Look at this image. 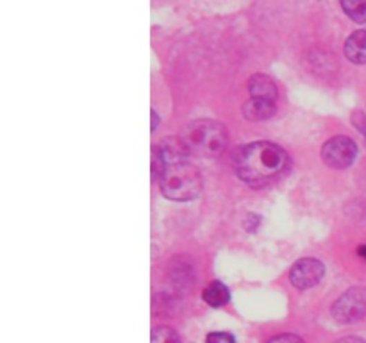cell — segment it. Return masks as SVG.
I'll list each match as a JSON object with an SVG mask.
<instances>
[{"instance_id": "obj_17", "label": "cell", "mask_w": 366, "mask_h": 343, "mask_svg": "<svg viewBox=\"0 0 366 343\" xmlns=\"http://www.w3.org/2000/svg\"><path fill=\"white\" fill-rule=\"evenodd\" d=\"M336 343H366L363 338H358V336H347V338L338 340Z\"/></svg>"}, {"instance_id": "obj_4", "label": "cell", "mask_w": 366, "mask_h": 343, "mask_svg": "<svg viewBox=\"0 0 366 343\" xmlns=\"http://www.w3.org/2000/svg\"><path fill=\"white\" fill-rule=\"evenodd\" d=\"M366 315V288L356 286L347 290L332 306V317L340 324H352Z\"/></svg>"}, {"instance_id": "obj_16", "label": "cell", "mask_w": 366, "mask_h": 343, "mask_svg": "<svg viewBox=\"0 0 366 343\" xmlns=\"http://www.w3.org/2000/svg\"><path fill=\"white\" fill-rule=\"evenodd\" d=\"M354 124L361 127V133L366 134V118L363 113H354Z\"/></svg>"}, {"instance_id": "obj_11", "label": "cell", "mask_w": 366, "mask_h": 343, "mask_svg": "<svg viewBox=\"0 0 366 343\" xmlns=\"http://www.w3.org/2000/svg\"><path fill=\"white\" fill-rule=\"evenodd\" d=\"M204 300L208 302L209 306H213V308H220V306L227 304L230 300V293L227 290V286L220 281H214V283L208 284V288L204 290Z\"/></svg>"}, {"instance_id": "obj_5", "label": "cell", "mask_w": 366, "mask_h": 343, "mask_svg": "<svg viewBox=\"0 0 366 343\" xmlns=\"http://www.w3.org/2000/svg\"><path fill=\"white\" fill-rule=\"evenodd\" d=\"M358 156V147L349 136L331 138L322 149L324 163L331 168H347L354 163Z\"/></svg>"}, {"instance_id": "obj_3", "label": "cell", "mask_w": 366, "mask_h": 343, "mask_svg": "<svg viewBox=\"0 0 366 343\" xmlns=\"http://www.w3.org/2000/svg\"><path fill=\"white\" fill-rule=\"evenodd\" d=\"M159 186H161L163 195L170 201H193L202 189L201 172L195 165L187 163V161L168 165L159 179Z\"/></svg>"}, {"instance_id": "obj_19", "label": "cell", "mask_w": 366, "mask_h": 343, "mask_svg": "<svg viewBox=\"0 0 366 343\" xmlns=\"http://www.w3.org/2000/svg\"><path fill=\"white\" fill-rule=\"evenodd\" d=\"M358 254L363 257V259H366V245H361V247H359Z\"/></svg>"}, {"instance_id": "obj_8", "label": "cell", "mask_w": 366, "mask_h": 343, "mask_svg": "<svg viewBox=\"0 0 366 343\" xmlns=\"http://www.w3.org/2000/svg\"><path fill=\"white\" fill-rule=\"evenodd\" d=\"M275 102L272 100H264V99H250L243 104V115L247 120L252 122H261V120H268L275 115Z\"/></svg>"}, {"instance_id": "obj_18", "label": "cell", "mask_w": 366, "mask_h": 343, "mask_svg": "<svg viewBox=\"0 0 366 343\" xmlns=\"http://www.w3.org/2000/svg\"><path fill=\"white\" fill-rule=\"evenodd\" d=\"M158 122H159L158 113H156V111H154V109H152V131H156V125H158Z\"/></svg>"}, {"instance_id": "obj_13", "label": "cell", "mask_w": 366, "mask_h": 343, "mask_svg": "<svg viewBox=\"0 0 366 343\" xmlns=\"http://www.w3.org/2000/svg\"><path fill=\"white\" fill-rule=\"evenodd\" d=\"M150 343H181V340L174 329L161 326V327H156V329L152 331Z\"/></svg>"}, {"instance_id": "obj_12", "label": "cell", "mask_w": 366, "mask_h": 343, "mask_svg": "<svg viewBox=\"0 0 366 343\" xmlns=\"http://www.w3.org/2000/svg\"><path fill=\"white\" fill-rule=\"evenodd\" d=\"M341 8H343V11L354 21H358V24H365L366 21V2H350V0H345V2H341Z\"/></svg>"}, {"instance_id": "obj_2", "label": "cell", "mask_w": 366, "mask_h": 343, "mask_svg": "<svg viewBox=\"0 0 366 343\" xmlns=\"http://www.w3.org/2000/svg\"><path fill=\"white\" fill-rule=\"evenodd\" d=\"M181 138L187 152L201 158H217L229 142L226 127L214 120H195L187 124Z\"/></svg>"}, {"instance_id": "obj_6", "label": "cell", "mask_w": 366, "mask_h": 343, "mask_svg": "<svg viewBox=\"0 0 366 343\" xmlns=\"http://www.w3.org/2000/svg\"><path fill=\"white\" fill-rule=\"evenodd\" d=\"M324 265L315 259V257H306L295 263L290 270V281L298 290H307L320 283V279L324 277Z\"/></svg>"}, {"instance_id": "obj_14", "label": "cell", "mask_w": 366, "mask_h": 343, "mask_svg": "<svg viewBox=\"0 0 366 343\" xmlns=\"http://www.w3.org/2000/svg\"><path fill=\"white\" fill-rule=\"evenodd\" d=\"M205 343H236L235 336L229 333H211L205 340Z\"/></svg>"}, {"instance_id": "obj_10", "label": "cell", "mask_w": 366, "mask_h": 343, "mask_svg": "<svg viewBox=\"0 0 366 343\" xmlns=\"http://www.w3.org/2000/svg\"><path fill=\"white\" fill-rule=\"evenodd\" d=\"M345 56L356 64L366 63V30H358L347 39Z\"/></svg>"}, {"instance_id": "obj_1", "label": "cell", "mask_w": 366, "mask_h": 343, "mask_svg": "<svg viewBox=\"0 0 366 343\" xmlns=\"http://www.w3.org/2000/svg\"><path fill=\"white\" fill-rule=\"evenodd\" d=\"M235 163L239 179L257 188L281 179L290 167V158L275 143L254 142L239 149Z\"/></svg>"}, {"instance_id": "obj_9", "label": "cell", "mask_w": 366, "mask_h": 343, "mask_svg": "<svg viewBox=\"0 0 366 343\" xmlns=\"http://www.w3.org/2000/svg\"><path fill=\"white\" fill-rule=\"evenodd\" d=\"M248 91H250L252 99H264L272 100V102H275L277 99L275 82L268 75H263V73L252 75L250 81H248Z\"/></svg>"}, {"instance_id": "obj_7", "label": "cell", "mask_w": 366, "mask_h": 343, "mask_svg": "<svg viewBox=\"0 0 366 343\" xmlns=\"http://www.w3.org/2000/svg\"><path fill=\"white\" fill-rule=\"evenodd\" d=\"M154 150L158 152L159 158L163 159V163L168 167V165L175 163H183L186 161V156L190 154L184 145L183 138L174 136V138H163L161 142L158 143V147H154Z\"/></svg>"}, {"instance_id": "obj_15", "label": "cell", "mask_w": 366, "mask_h": 343, "mask_svg": "<svg viewBox=\"0 0 366 343\" xmlns=\"http://www.w3.org/2000/svg\"><path fill=\"white\" fill-rule=\"evenodd\" d=\"M266 343H304V342L295 335H279L275 336V338L268 340Z\"/></svg>"}]
</instances>
